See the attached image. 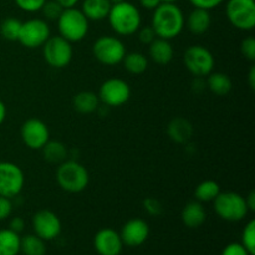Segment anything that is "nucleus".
Returning a JSON list of instances; mask_svg holds the SVG:
<instances>
[{
    "mask_svg": "<svg viewBox=\"0 0 255 255\" xmlns=\"http://www.w3.org/2000/svg\"><path fill=\"white\" fill-rule=\"evenodd\" d=\"M184 22L183 11L176 2H162L153 10L151 26L157 37L172 40L183 31Z\"/></svg>",
    "mask_w": 255,
    "mask_h": 255,
    "instance_id": "obj_1",
    "label": "nucleus"
},
{
    "mask_svg": "<svg viewBox=\"0 0 255 255\" xmlns=\"http://www.w3.org/2000/svg\"><path fill=\"white\" fill-rule=\"evenodd\" d=\"M107 19L111 29L120 36L136 34L142 25V16L138 7L126 0L111 5Z\"/></svg>",
    "mask_w": 255,
    "mask_h": 255,
    "instance_id": "obj_2",
    "label": "nucleus"
},
{
    "mask_svg": "<svg viewBox=\"0 0 255 255\" xmlns=\"http://www.w3.org/2000/svg\"><path fill=\"white\" fill-rule=\"evenodd\" d=\"M57 184L67 193H80L89 186L90 176L87 169L76 161L60 163L56 171Z\"/></svg>",
    "mask_w": 255,
    "mask_h": 255,
    "instance_id": "obj_3",
    "label": "nucleus"
},
{
    "mask_svg": "<svg viewBox=\"0 0 255 255\" xmlns=\"http://www.w3.org/2000/svg\"><path fill=\"white\" fill-rule=\"evenodd\" d=\"M60 36L70 42H79L86 37L89 32V20L76 7L64 9L57 19Z\"/></svg>",
    "mask_w": 255,
    "mask_h": 255,
    "instance_id": "obj_4",
    "label": "nucleus"
},
{
    "mask_svg": "<svg viewBox=\"0 0 255 255\" xmlns=\"http://www.w3.org/2000/svg\"><path fill=\"white\" fill-rule=\"evenodd\" d=\"M217 216L227 222H239L248 214L246 198L236 192H221L213 201Z\"/></svg>",
    "mask_w": 255,
    "mask_h": 255,
    "instance_id": "obj_5",
    "label": "nucleus"
},
{
    "mask_svg": "<svg viewBox=\"0 0 255 255\" xmlns=\"http://www.w3.org/2000/svg\"><path fill=\"white\" fill-rule=\"evenodd\" d=\"M226 15L236 29L251 31L255 26V0H228Z\"/></svg>",
    "mask_w": 255,
    "mask_h": 255,
    "instance_id": "obj_6",
    "label": "nucleus"
},
{
    "mask_svg": "<svg viewBox=\"0 0 255 255\" xmlns=\"http://www.w3.org/2000/svg\"><path fill=\"white\" fill-rule=\"evenodd\" d=\"M184 66L196 77L208 76L214 69V56L206 46L192 45L184 51Z\"/></svg>",
    "mask_w": 255,
    "mask_h": 255,
    "instance_id": "obj_7",
    "label": "nucleus"
},
{
    "mask_svg": "<svg viewBox=\"0 0 255 255\" xmlns=\"http://www.w3.org/2000/svg\"><path fill=\"white\" fill-rule=\"evenodd\" d=\"M92 54L96 60L107 66L120 64L126 55L124 42L116 36H100L92 46Z\"/></svg>",
    "mask_w": 255,
    "mask_h": 255,
    "instance_id": "obj_8",
    "label": "nucleus"
},
{
    "mask_svg": "<svg viewBox=\"0 0 255 255\" xmlns=\"http://www.w3.org/2000/svg\"><path fill=\"white\" fill-rule=\"evenodd\" d=\"M42 55L49 66L54 69H62L71 62L74 50L71 42L62 36H50L42 45Z\"/></svg>",
    "mask_w": 255,
    "mask_h": 255,
    "instance_id": "obj_9",
    "label": "nucleus"
},
{
    "mask_svg": "<svg viewBox=\"0 0 255 255\" xmlns=\"http://www.w3.org/2000/svg\"><path fill=\"white\" fill-rule=\"evenodd\" d=\"M25 186V174L12 162H0V196L12 199L19 196Z\"/></svg>",
    "mask_w": 255,
    "mask_h": 255,
    "instance_id": "obj_10",
    "label": "nucleus"
},
{
    "mask_svg": "<svg viewBox=\"0 0 255 255\" xmlns=\"http://www.w3.org/2000/svg\"><path fill=\"white\" fill-rule=\"evenodd\" d=\"M100 102L109 107H119L126 104L131 97V87L125 80L111 77L102 82L99 90Z\"/></svg>",
    "mask_w": 255,
    "mask_h": 255,
    "instance_id": "obj_11",
    "label": "nucleus"
},
{
    "mask_svg": "<svg viewBox=\"0 0 255 255\" xmlns=\"http://www.w3.org/2000/svg\"><path fill=\"white\" fill-rule=\"evenodd\" d=\"M50 36L51 31L46 20L30 19L21 24L17 41L27 49H36L42 46Z\"/></svg>",
    "mask_w": 255,
    "mask_h": 255,
    "instance_id": "obj_12",
    "label": "nucleus"
},
{
    "mask_svg": "<svg viewBox=\"0 0 255 255\" xmlns=\"http://www.w3.org/2000/svg\"><path fill=\"white\" fill-rule=\"evenodd\" d=\"M20 134L24 144L30 149H41L50 141L49 127L36 117L26 120L22 124Z\"/></svg>",
    "mask_w": 255,
    "mask_h": 255,
    "instance_id": "obj_13",
    "label": "nucleus"
},
{
    "mask_svg": "<svg viewBox=\"0 0 255 255\" xmlns=\"http://www.w3.org/2000/svg\"><path fill=\"white\" fill-rule=\"evenodd\" d=\"M34 234L44 239L45 242L57 238L61 233V221L59 217L49 209H41L32 217Z\"/></svg>",
    "mask_w": 255,
    "mask_h": 255,
    "instance_id": "obj_14",
    "label": "nucleus"
},
{
    "mask_svg": "<svg viewBox=\"0 0 255 255\" xmlns=\"http://www.w3.org/2000/svg\"><path fill=\"white\" fill-rule=\"evenodd\" d=\"M120 237L122 243L128 247H139L148 239L149 226L141 218H133L127 221L121 229Z\"/></svg>",
    "mask_w": 255,
    "mask_h": 255,
    "instance_id": "obj_15",
    "label": "nucleus"
},
{
    "mask_svg": "<svg viewBox=\"0 0 255 255\" xmlns=\"http://www.w3.org/2000/svg\"><path fill=\"white\" fill-rule=\"evenodd\" d=\"M95 251L100 255H120L122 252V239L120 233L112 228H102L94 237Z\"/></svg>",
    "mask_w": 255,
    "mask_h": 255,
    "instance_id": "obj_16",
    "label": "nucleus"
},
{
    "mask_svg": "<svg viewBox=\"0 0 255 255\" xmlns=\"http://www.w3.org/2000/svg\"><path fill=\"white\" fill-rule=\"evenodd\" d=\"M181 218L184 226L188 228H198L206 222L207 212L201 202L192 201L182 209Z\"/></svg>",
    "mask_w": 255,
    "mask_h": 255,
    "instance_id": "obj_17",
    "label": "nucleus"
},
{
    "mask_svg": "<svg viewBox=\"0 0 255 255\" xmlns=\"http://www.w3.org/2000/svg\"><path fill=\"white\" fill-rule=\"evenodd\" d=\"M173 47L169 40L156 37L149 44V57L158 65H167L173 59Z\"/></svg>",
    "mask_w": 255,
    "mask_h": 255,
    "instance_id": "obj_18",
    "label": "nucleus"
},
{
    "mask_svg": "<svg viewBox=\"0 0 255 255\" xmlns=\"http://www.w3.org/2000/svg\"><path fill=\"white\" fill-rule=\"evenodd\" d=\"M111 5L109 0H84L81 11L89 21H101L107 17Z\"/></svg>",
    "mask_w": 255,
    "mask_h": 255,
    "instance_id": "obj_19",
    "label": "nucleus"
},
{
    "mask_svg": "<svg viewBox=\"0 0 255 255\" xmlns=\"http://www.w3.org/2000/svg\"><path fill=\"white\" fill-rule=\"evenodd\" d=\"M211 14L208 10L194 7L187 17V27L194 35H202L211 27Z\"/></svg>",
    "mask_w": 255,
    "mask_h": 255,
    "instance_id": "obj_20",
    "label": "nucleus"
},
{
    "mask_svg": "<svg viewBox=\"0 0 255 255\" xmlns=\"http://www.w3.org/2000/svg\"><path fill=\"white\" fill-rule=\"evenodd\" d=\"M168 136L177 143H186L193 134V127L188 120L183 117H176L168 125Z\"/></svg>",
    "mask_w": 255,
    "mask_h": 255,
    "instance_id": "obj_21",
    "label": "nucleus"
},
{
    "mask_svg": "<svg viewBox=\"0 0 255 255\" xmlns=\"http://www.w3.org/2000/svg\"><path fill=\"white\" fill-rule=\"evenodd\" d=\"M74 109L80 114H92L99 109L100 99L95 92L81 91L72 99Z\"/></svg>",
    "mask_w": 255,
    "mask_h": 255,
    "instance_id": "obj_22",
    "label": "nucleus"
},
{
    "mask_svg": "<svg viewBox=\"0 0 255 255\" xmlns=\"http://www.w3.org/2000/svg\"><path fill=\"white\" fill-rule=\"evenodd\" d=\"M21 237L11 229H0V255H17L20 253Z\"/></svg>",
    "mask_w": 255,
    "mask_h": 255,
    "instance_id": "obj_23",
    "label": "nucleus"
},
{
    "mask_svg": "<svg viewBox=\"0 0 255 255\" xmlns=\"http://www.w3.org/2000/svg\"><path fill=\"white\" fill-rule=\"evenodd\" d=\"M207 87L217 96H226L232 90L231 77L223 72H213L208 75L207 79Z\"/></svg>",
    "mask_w": 255,
    "mask_h": 255,
    "instance_id": "obj_24",
    "label": "nucleus"
},
{
    "mask_svg": "<svg viewBox=\"0 0 255 255\" xmlns=\"http://www.w3.org/2000/svg\"><path fill=\"white\" fill-rule=\"evenodd\" d=\"M45 161L52 164H60L66 161L67 148L64 143L59 141H49L42 147Z\"/></svg>",
    "mask_w": 255,
    "mask_h": 255,
    "instance_id": "obj_25",
    "label": "nucleus"
},
{
    "mask_svg": "<svg viewBox=\"0 0 255 255\" xmlns=\"http://www.w3.org/2000/svg\"><path fill=\"white\" fill-rule=\"evenodd\" d=\"M20 252L24 255H45L46 243L36 234H27L20 241Z\"/></svg>",
    "mask_w": 255,
    "mask_h": 255,
    "instance_id": "obj_26",
    "label": "nucleus"
},
{
    "mask_svg": "<svg viewBox=\"0 0 255 255\" xmlns=\"http://www.w3.org/2000/svg\"><path fill=\"white\" fill-rule=\"evenodd\" d=\"M122 62H124V67L126 69V71L132 75L143 74L148 67V59L142 52L134 51L126 54Z\"/></svg>",
    "mask_w": 255,
    "mask_h": 255,
    "instance_id": "obj_27",
    "label": "nucleus"
},
{
    "mask_svg": "<svg viewBox=\"0 0 255 255\" xmlns=\"http://www.w3.org/2000/svg\"><path fill=\"white\" fill-rule=\"evenodd\" d=\"M219 193H221L219 184L216 181L207 179L196 187L194 197H196V201L203 203V202H213Z\"/></svg>",
    "mask_w": 255,
    "mask_h": 255,
    "instance_id": "obj_28",
    "label": "nucleus"
},
{
    "mask_svg": "<svg viewBox=\"0 0 255 255\" xmlns=\"http://www.w3.org/2000/svg\"><path fill=\"white\" fill-rule=\"evenodd\" d=\"M22 22L15 17H7L0 25V34L7 41H17Z\"/></svg>",
    "mask_w": 255,
    "mask_h": 255,
    "instance_id": "obj_29",
    "label": "nucleus"
},
{
    "mask_svg": "<svg viewBox=\"0 0 255 255\" xmlns=\"http://www.w3.org/2000/svg\"><path fill=\"white\" fill-rule=\"evenodd\" d=\"M242 244L251 255H255V221L251 219L242 232Z\"/></svg>",
    "mask_w": 255,
    "mask_h": 255,
    "instance_id": "obj_30",
    "label": "nucleus"
},
{
    "mask_svg": "<svg viewBox=\"0 0 255 255\" xmlns=\"http://www.w3.org/2000/svg\"><path fill=\"white\" fill-rule=\"evenodd\" d=\"M40 11L44 15L45 20H49V21H57V19H59L60 15H61V12L64 11V7H62L59 2L55 1V0H50V1L46 0V2H45L44 6L41 7Z\"/></svg>",
    "mask_w": 255,
    "mask_h": 255,
    "instance_id": "obj_31",
    "label": "nucleus"
},
{
    "mask_svg": "<svg viewBox=\"0 0 255 255\" xmlns=\"http://www.w3.org/2000/svg\"><path fill=\"white\" fill-rule=\"evenodd\" d=\"M46 0H15V4L17 5L20 10L25 12H37L41 10Z\"/></svg>",
    "mask_w": 255,
    "mask_h": 255,
    "instance_id": "obj_32",
    "label": "nucleus"
},
{
    "mask_svg": "<svg viewBox=\"0 0 255 255\" xmlns=\"http://www.w3.org/2000/svg\"><path fill=\"white\" fill-rule=\"evenodd\" d=\"M241 52L247 60L254 61L255 60V39L253 36H248L242 41Z\"/></svg>",
    "mask_w": 255,
    "mask_h": 255,
    "instance_id": "obj_33",
    "label": "nucleus"
},
{
    "mask_svg": "<svg viewBox=\"0 0 255 255\" xmlns=\"http://www.w3.org/2000/svg\"><path fill=\"white\" fill-rule=\"evenodd\" d=\"M144 211L151 216H159L163 212V207H162L161 202L158 199L153 198V197H148L143 201Z\"/></svg>",
    "mask_w": 255,
    "mask_h": 255,
    "instance_id": "obj_34",
    "label": "nucleus"
},
{
    "mask_svg": "<svg viewBox=\"0 0 255 255\" xmlns=\"http://www.w3.org/2000/svg\"><path fill=\"white\" fill-rule=\"evenodd\" d=\"M189 2H191L194 7L211 11V10L216 9L219 5L223 4L224 0H189Z\"/></svg>",
    "mask_w": 255,
    "mask_h": 255,
    "instance_id": "obj_35",
    "label": "nucleus"
},
{
    "mask_svg": "<svg viewBox=\"0 0 255 255\" xmlns=\"http://www.w3.org/2000/svg\"><path fill=\"white\" fill-rule=\"evenodd\" d=\"M221 255H251L242 243H229L224 247Z\"/></svg>",
    "mask_w": 255,
    "mask_h": 255,
    "instance_id": "obj_36",
    "label": "nucleus"
},
{
    "mask_svg": "<svg viewBox=\"0 0 255 255\" xmlns=\"http://www.w3.org/2000/svg\"><path fill=\"white\" fill-rule=\"evenodd\" d=\"M12 213L11 199L0 196V222L9 218Z\"/></svg>",
    "mask_w": 255,
    "mask_h": 255,
    "instance_id": "obj_37",
    "label": "nucleus"
},
{
    "mask_svg": "<svg viewBox=\"0 0 255 255\" xmlns=\"http://www.w3.org/2000/svg\"><path fill=\"white\" fill-rule=\"evenodd\" d=\"M138 37L139 41L142 44H151L154 39L157 37L156 32L154 30L152 29V26H144V27H139L138 30Z\"/></svg>",
    "mask_w": 255,
    "mask_h": 255,
    "instance_id": "obj_38",
    "label": "nucleus"
},
{
    "mask_svg": "<svg viewBox=\"0 0 255 255\" xmlns=\"http://www.w3.org/2000/svg\"><path fill=\"white\" fill-rule=\"evenodd\" d=\"M9 229H11L12 232H15V233H17V234L21 233V232L25 229L24 218H21V217H14V218L10 221Z\"/></svg>",
    "mask_w": 255,
    "mask_h": 255,
    "instance_id": "obj_39",
    "label": "nucleus"
},
{
    "mask_svg": "<svg viewBox=\"0 0 255 255\" xmlns=\"http://www.w3.org/2000/svg\"><path fill=\"white\" fill-rule=\"evenodd\" d=\"M141 6L147 10H154L158 5L162 4V0H139Z\"/></svg>",
    "mask_w": 255,
    "mask_h": 255,
    "instance_id": "obj_40",
    "label": "nucleus"
},
{
    "mask_svg": "<svg viewBox=\"0 0 255 255\" xmlns=\"http://www.w3.org/2000/svg\"><path fill=\"white\" fill-rule=\"evenodd\" d=\"M246 203L247 207H248L249 212H254L255 211V192H249L248 196L246 197Z\"/></svg>",
    "mask_w": 255,
    "mask_h": 255,
    "instance_id": "obj_41",
    "label": "nucleus"
},
{
    "mask_svg": "<svg viewBox=\"0 0 255 255\" xmlns=\"http://www.w3.org/2000/svg\"><path fill=\"white\" fill-rule=\"evenodd\" d=\"M55 1L59 2L64 9H70V7L76 6V4L80 1V0H55Z\"/></svg>",
    "mask_w": 255,
    "mask_h": 255,
    "instance_id": "obj_42",
    "label": "nucleus"
},
{
    "mask_svg": "<svg viewBox=\"0 0 255 255\" xmlns=\"http://www.w3.org/2000/svg\"><path fill=\"white\" fill-rule=\"evenodd\" d=\"M248 84H249V86H251V89L254 90V87H255V66H252L251 70H249Z\"/></svg>",
    "mask_w": 255,
    "mask_h": 255,
    "instance_id": "obj_43",
    "label": "nucleus"
},
{
    "mask_svg": "<svg viewBox=\"0 0 255 255\" xmlns=\"http://www.w3.org/2000/svg\"><path fill=\"white\" fill-rule=\"evenodd\" d=\"M6 115H7V110H6V105L0 100V125L5 121L6 119Z\"/></svg>",
    "mask_w": 255,
    "mask_h": 255,
    "instance_id": "obj_44",
    "label": "nucleus"
},
{
    "mask_svg": "<svg viewBox=\"0 0 255 255\" xmlns=\"http://www.w3.org/2000/svg\"><path fill=\"white\" fill-rule=\"evenodd\" d=\"M110 2H111L112 5L114 4H117V2H121V1H125V0H109Z\"/></svg>",
    "mask_w": 255,
    "mask_h": 255,
    "instance_id": "obj_45",
    "label": "nucleus"
},
{
    "mask_svg": "<svg viewBox=\"0 0 255 255\" xmlns=\"http://www.w3.org/2000/svg\"><path fill=\"white\" fill-rule=\"evenodd\" d=\"M178 0H162V2H177Z\"/></svg>",
    "mask_w": 255,
    "mask_h": 255,
    "instance_id": "obj_46",
    "label": "nucleus"
}]
</instances>
